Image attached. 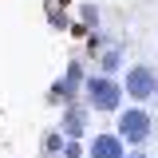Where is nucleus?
Listing matches in <instances>:
<instances>
[{
  "instance_id": "nucleus-1",
  "label": "nucleus",
  "mask_w": 158,
  "mask_h": 158,
  "mask_svg": "<svg viewBox=\"0 0 158 158\" xmlns=\"http://www.w3.org/2000/svg\"><path fill=\"white\" fill-rule=\"evenodd\" d=\"M83 91H87V107L91 111H118V103H123V87L111 75H91L83 83Z\"/></svg>"
},
{
  "instance_id": "nucleus-2",
  "label": "nucleus",
  "mask_w": 158,
  "mask_h": 158,
  "mask_svg": "<svg viewBox=\"0 0 158 158\" xmlns=\"http://www.w3.org/2000/svg\"><path fill=\"white\" fill-rule=\"evenodd\" d=\"M118 87H123V95H131L135 103H142V99H150L158 91V75H154V67H146V63H131Z\"/></svg>"
},
{
  "instance_id": "nucleus-3",
  "label": "nucleus",
  "mask_w": 158,
  "mask_h": 158,
  "mask_svg": "<svg viewBox=\"0 0 158 158\" xmlns=\"http://www.w3.org/2000/svg\"><path fill=\"white\" fill-rule=\"evenodd\" d=\"M118 142L127 146V142H146L150 138V115L142 111V107H127V111H118Z\"/></svg>"
},
{
  "instance_id": "nucleus-4",
  "label": "nucleus",
  "mask_w": 158,
  "mask_h": 158,
  "mask_svg": "<svg viewBox=\"0 0 158 158\" xmlns=\"http://www.w3.org/2000/svg\"><path fill=\"white\" fill-rule=\"evenodd\" d=\"M87 154H91V158H123L127 150H123L118 135H95L91 146H87Z\"/></svg>"
},
{
  "instance_id": "nucleus-5",
  "label": "nucleus",
  "mask_w": 158,
  "mask_h": 158,
  "mask_svg": "<svg viewBox=\"0 0 158 158\" xmlns=\"http://www.w3.org/2000/svg\"><path fill=\"white\" fill-rule=\"evenodd\" d=\"M59 135L79 142V135H83V115H79V111H67V115H63V123H59Z\"/></svg>"
},
{
  "instance_id": "nucleus-6",
  "label": "nucleus",
  "mask_w": 158,
  "mask_h": 158,
  "mask_svg": "<svg viewBox=\"0 0 158 158\" xmlns=\"http://www.w3.org/2000/svg\"><path fill=\"white\" fill-rule=\"evenodd\" d=\"M63 154H67V158H79V154H83V146H79L75 138H67V142H63Z\"/></svg>"
},
{
  "instance_id": "nucleus-7",
  "label": "nucleus",
  "mask_w": 158,
  "mask_h": 158,
  "mask_svg": "<svg viewBox=\"0 0 158 158\" xmlns=\"http://www.w3.org/2000/svg\"><path fill=\"white\" fill-rule=\"evenodd\" d=\"M59 146H63V135H48V154H56Z\"/></svg>"
},
{
  "instance_id": "nucleus-8",
  "label": "nucleus",
  "mask_w": 158,
  "mask_h": 158,
  "mask_svg": "<svg viewBox=\"0 0 158 158\" xmlns=\"http://www.w3.org/2000/svg\"><path fill=\"white\" fill-rule=\"evenodd\" d=\"M123 158H146V154H142V150H135V154H123Z\"/></svg>"
},
{
  "instance_id": "nucleus-9",
  "label": "nucleus",
  "mask_w": 158,
  "mask_h": 158,
  "mask_svg": "<svg viewBox=\"0 0 158 158\" xmlns=\"http://www.w3.org/2000/svg\"><path fill=\"white\" fill-rule=\"evenodd\" d=\"M154 95H158V91H154Z\"/></svg>"
}]
</instances>
